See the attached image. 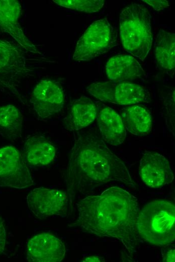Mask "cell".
I'll list each match as a JSON object with an SVG mask.
<instances>
[{"instance_id":"cell-1","label":"cell","mask_w":175,"mask_h":262,"mask_svg":"<svg viewBox=\"0 0 175 262\" xmlns=\"http://www.w3.org/2000/svg\"><path fill=\"white\" fill-rule=\"evenodd\" d=\"M76 206L78 216L69 225L100 237L119 241L132 255L141 238L137 228L140 208L136 197L117 186L109 187L98 195H89Z\"/></svg>"},{"instance_id":"cell-2","label":"cell","mask_w":175,"mask_h":262,"mask_svg":"<svg viewBox=\"0 0 175 262\" xmlns=\"http://www.w3.org/2000/svg\"><path fill=\"white\" fill-rule=\"evenodd\" d=\"M69 208L76 194L118 181L136 187L125 163L94 132L78 133L70 152L65 177Z\"/></svg>"},{"instance_id":"cell-3","label":"cell","mask_w":175,"mask_h":262,"mask_svg":"<svg viewBox=\"0 0 175 262\" xmlns=\"http://www.w3.org/2000/svg\"><path fill=\"white\" fill-rule=\"evenodd\" d=\"M138 234L147 243L170 245L175 237V206L172 201L156 200L140 210L137 221Z\"/></svg>"},{"instance_id":"cell-4","label":"cell","mask_w":175,"mask_h":262,"mask_svg":"<svg viewBox=\"0 0 175 262\" xmlns=\"http://www.w3.org/2000/svg\"><path fill=\"white\" fill-rule=\"evenodd\" d=\"M150 14L144 6L133 3L125 7L119 17L120 35L124 48L143 60L152 42Z\"/></svg>"},{"instance_id":"cell-5","label":"cell","mask_w":175,"mask_h":262,"mask_svg":"<svg viewBox=\"0 0 175 262\" xmlns=\"http://www.w3.org/2000/svg\"><path fill=\"white\" fill-rule=\"evenodd\" d=\"M116 35L108 20L94 22L78 40L73 53L76 61H88L107 52L114 45Z\"/></svg>"},{"instance_id":"cell-6","label":"cell","mask_w":175,"mask_h":262,"mask_svg":"<svg viewBox=\"0 0 175 262\" xmlns=\"http://www.w3.org/2000/svg\"><path fill=\"white\" fill-rule=\"evenodd\" d=\"M86 90L101 101L120 105L137 104L149 99L148 93L144 88L131 82H96L88 86Z\"/></svg>"},{"instance_id":"cell-7","label":"cell","mask_w":175,"mask_h":262,"mask_svg":"<svg viewBox=\"0 0 175 262\" xmlns=\"http://www.w3.org/2000/svg\"><path fill=\"white\" fill-rule=\"evenodd\" d=\"M33 180L23 155L11 146L0 148V186L25 188Z\"/></svg>"},{"instance_id":"cell-8","label":"cell","mask_w":175,"mask_h":262,"mask_svg":"<svg viewBox=\"0 0 175 262\" xmlns=\"http://www.w3.org/2000/svg\"><path fill=\"white\" fill-rule=\"evenodd\" d=\"M68 200L65 191L44 187L35 188L27 196L30 210L40 219L54 215H65Z\"/></svg>"},{"instance_id":"cell-9","label":"cell","mask_w":175,"mask_h":262,"mask_svg":"<svg viewBox=\"0 0 175 262\" xmlns=\"http://www.w3.org/2000/svg\"><path fill=\"white\" fill-rule=\"evenodd\" d=\"M26 71V59L20 47L0 40V88L14 91L16 82Z\"/></svg>"},{"instance_id":"cell-10","label":"cell","mask_w":175,"mask_h":262,"mask_svg":"<svg viewBox=\"0 0 175 262\" xmlns=\"http://www.w3.org/2000/svg\"><path fill=\"white\" fill-rule=\"evenodd\" d=\"M34 109L41 118L50 117L61 110L64 95L60 84L54 80H41L35 87L31 99Z\"/></svg>"},{"instance_id":"cell-11","label":"cell","mask_w":175,"mask_h":262,"mask_svg":"<svg viewBox=\"0 0 175 262\" xmlns=\"http://www.w3.org/2000/svg\"><path fill=\"white\" fill-rule=\"evenodd\" d=\"M139 174L143 182L156 188L172 182L174 175L168 161L162 155L152 151L143 154L140 161Z\"/></svg>"},{"instance_id":"cell-12","label":"cell","mask_w":175,"mask_h":262,"mask_svg":"<svg viewBox=\"0 0 175 262\" xmlns=\"http://www.w3.org/2000/svg\"><path fill=\"white\" fill-rule=\"evenodd\" d=\"M26 259L33 262H58L65 257V247L54 235L42 233L35 235L28 242Z\"/></svg>"},{"instance_id":"cell-13","label":"cell","mask_w":175,"mask_h":262,"mask_svg":"<svg viewBox=\"0 0 175 262\" xmlns=\"http://www.w3.org/2000/svg\"><path fill=\"white\" fill-rule=\"evenodd\" d=\"M21 6L16 0H0V30L11 35L26 50L38 53L35 46L24 34L18 22Z\"/></svg>"},{"instance_id":"cell-14","label":"cell","mask_w":175,"mask_h":262,"mask_svg":"<svg viewBox=\"0 0 175 262\" xmlns=\"http://www.w3.org/2000/svg\"><path fill=\"white\" fill-rule=\"evenodd\" d=\"M106 73L110 81L131 82L145 77L139 62L132 56L117 55L111 57L106 64Z\"/></svg>"},{"instance_id":"cell-15","label":"cell","mask_w":175,"mask_h":262,"mask_svg":"<svg viewBox=\"0 0 175 262\" xmlns=\"http://www.w3.org/2000/svg\"><path fill=\"white\" fill-rule=\"evenodd\" d=\"M97 120L103 141L113 146L122 144L126 131L120 115L113 108L105 106L98 111Z\"/></svg>"},{"instance_id":"cell-16","label":"cell","mask_w":175,"mask_h":262,"mask_svg":"<svg viewBox=\"0 0 175 262\" xmlns=\"http://www.w3.org/2000/svg\"><path fill=\"white\" fill-rule=\"evenodd\" d=\"M23 152L26 163L33 166H46L53 161L56 148L47 139L33 136L26 140Z\"/></svg>"},{"instance_id":"cell-17","label":"cell","mask_w":175,"mask_h":262,"mask_svg":"<svg viewBox=\"0 0 175 262\" xmlns=\"http://www.w3.org/2000/svg\"><path fill=\"white\" fill-rule=\"evenodd\" d=\"M98 112L97 106L93 100L86 96H81L72 102L65 120V127L71 131L84 128L95 120Z\"/></svg>"},{"instance_id":"cell-18","label":"cell","mask_w":175,"mask_h":262,"mask_svg":"<svg viewBox=\"0 0 175 262\" xmlns=\"http://www.w3.org/2000/svg\"><path fill=\"white\" fill-rule=\"evenodd\" d=\"M125 128L133 135L147 136L152 128V117L149 111L137 104L129 105L121 112V116Z\"/></svg>"},{"instance_id":"cell-19","label":"cell","mask_w":175,"mask_h":262,"mask_svg":"<svg viewBox=\"0 0 175 262\" xmlns=\"http://www.w3.org/2000/svg\"><path fill=\"white\" fill-rule=\"evenodd\" d=\"M154 51L157 61L166 70L174 69L175 66L174 33L161 30L156 35Z\"/></svg>"},{"instance_id":"cell-20","label":"cell","mask_w":175,"mask_h":262,"mask_svg":"<svg viewBox=\"0 0 175 262\" xmlns=\"http://www.w3.org/2000/svg\"><path fill=\"white\" fill-rule=\"evenodd\" d=\"M23 116L20 110L12 104L0 106V134L10 140L21 136Z\"/></svg>"},{"instance_id":"cell-21","label":"cell","mask_w":175,"mask_h":262,"mask_svg":"<svg viewBox=\"0 0 175 262\" xmlns=\"http://www.w3.org/2000/svg\"><path fill=\"white\" fill-rule=\"evenodd\" d=\"M57 5L85 13H95L103 7L104 0H53Z\"/></svg>"},{"instance_id":"cell-22","label":"cell","mask_w":175,"mask_h":262,"mask_svg":"<svg viewBox=\"0 0 175 262\" xmlns=\"http://www.w3.org/2000/svg\"><path fill=\"white\" fill-rule=\"evenodd\" d=\"M166 247L161 249V255L163 261L174 262L175 261L174 247Z\"/></svg>"},{"instance_id":"cell-23","label":"cell","mask_w":175,"mask_h":262,"mask_svg":"<svg viewBox=\"0 0 175 262\" xmlns=\"http://www.w3.org/2000/svg\"><path fill=\"white\" fill-rule=\"evenodd\" d=\"M142 1L156 11H160L169 6L168 2L164 0H143Z\"/></svg>"},{"instance_id":"cell-24","label":"cell","mask_w":175,"mask_h":262,"mask_svg":"<svg viewBox=\"0 0 175 262\" xmlns=\"http://www.w3.org/2000/svg\"><path fill=\"white\" fill-rule=\"evenodd\" d=\"M6 240V230L3 220L0 218V254L4 251Z\"/></svg>"},{"instance_id":"cell-25","label":"cell","mask_w":175,"mask_h":262,"mask_svg":"<svg viewBox=\"0 0 175 262\" xmlns=\"http://www.w3.org/2000/svg\"><path fill=\"white\" fill-rule=\"evenodd\" d=\"M103 259L97 255H92L85 257L82 261H104Z\"/></svg>"}]
</instances>
